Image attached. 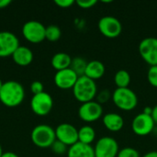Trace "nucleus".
I'll list each match as a JSON object with an SVG mask.
<instances>
[{"mask_svg": "<svg viewBox=\"0 0 157 157\" xmlns=\"http://www.w3.org/2000/svg\"><path fill=\"white\" fill-rule=\"evenodd\" d=\"M25 98V89L23 86L14 80L6 81L0 89V101L8 108L19 106Z\"/></svg>", "mask_w": 157, "mask_h": 157, "instance_id": "nucleus-1", "label": "nucleus"}, {"mask_svg": "<svg viewBox=\"0 0 157 157\" xmlns=\"http://www.w3.org/2000/svg\"><path fill=\"white\" fill-rule=\"evenodd\" d=\"M73 94L75 98L82 104L93 101L98 94V86L96 81L86 75L79 76L73 87Z\"/></svg>", "mask_w": 157, "mask_h": 157, "instance_id": "nucleus-2", "label": "nucleus"}, {"mask_svg": "<svg viewBox=\"0 0 157 157\" xmlns=\"http://www.w3.org/2000/svg\"><path fill=\"white\" fill-rule=\"evenodd\" d=\"M114 105L124 111H131L138 105V97L136 93L129 88H116L111 96Z\"/></svg>", "mask_w": 157, "mask_h": 157, "instance_id": "nucleus-3", "label": "nucleus"}, {"mask_svg": "<svg viewBox=\"0 0 157 157\" xmlns=\"http://www.w3.org/2000/svg\"><path fill=\"white\" fill-rule=\"evenodd\" d=\"M31 141L39 148H50L56 141L55 130L47 124H39L31 132Z\"/></svg>", "mask_w": 157, "mask_h": 157, "instance_id": "nucleus-4", "label": "nucleus"}, {"mask_svg": "<svg viewBox=\"0 0 157 157\" xmlns=\"http://www.w3.org/2000/svg\"><path fill=\"white\" fill-rule=\"evenodd\" d=\"M98 28L99 32L108 39H115L119 37L122 31L121 22L112 16L102 17L98 20Z\"/></svg>", "mask_w": 157, "mask_h": 157, "instance_id": "nucleus-5", "label": "nucleus"}, {"mask_svg": "<svg viewBox=\"0 0 157 157\" xmlns=\"http://www.w3.org/2000/svg\"><path fill=\"white\" fill-rule=\"evenodd\" d=\"M143 60L150 66L157 65V38L147 37L143 39L138 46Z\"/></svg>", "mask_w": 157, "mask_h": 157, "instance_id": "nucleus-6", "label": "nucleus"}, {"mask_svg": "<svg viewBox=\"0 0 157 157\" xmlns=\"http://www.w3.org/2000/svg\"><path fill=\"white\" fill-rule=\"evenodd\" d=\"M119 151L118 142L110 136L101 137L94 146L95 157H117Z\"/></svg>", "mask_w": 157, "mask_h": 157, "instance_id": "nucleus-7", "label": "nucleus"}, {"mask_svg": "<svg viewBox=\"0 0 157 157\" xmlns=\"http://www.w3.org/2000/svg\"><path fill=\"white\" fill-rule=\"evenodd\" d=\"M46 27L40 21L29 20L22 27L23 37L31 43H40L45 40Z\"/></svg>", "mask_w": 157, "mask_h": 157, "instance_id": "nucleus-8", "label": "nucleus"}, {"mask_svg": "<svg viewBox=\"0 0 157 157\" xmlns=\"http://www.w3.org/2000/svg\"><path fill=\"white\" fill-rule=\"evenodd\" d=\"M53 107V100L52 96L47 92H42L38 95H33L30 100V108L33 113L38 116L48 115Z\"/></svg>", "mask_w": 157, "mask_h": 157, "instance_id": "nucleus-9", "label": "nucleus"}, {"mask_svg": "<svg viewBox=\"0 0 157 157\" xmlns=\"http://www.w3.org/2000/svg\"><path fill=\"white\" fill-rule=\"evenodd\" d=\"M78 117L85 122H95L103 117L102 105L95 100L83 103L78 109Z\"/></svg>", "mask_w": 157, "mask_h": 157, "instance_id": "nucleus-10", "label": "nucleus"}, {"mask_svg": "<svg viewBox=\"0 0 157 157\" xmlns=\"http://www.w3.org/2000/svg\"><path fill=\"white\" fill-rule=\"evenodd\" d=\"M155 123L151 115L140 113L136 115L132 121V130L138 136H147L155 129Z\"/></svg>", "mask_w": 157, "mask_h": 157, "instance_id": "nucleus-11", "label": "nucleus"}, {"mask_svg": "<svg viewBox=\"0 0 157 157\" xmlns=\"http://www.w3.org/2000/svg\"><path fill=\"white\" fill-rule=\"evenodd\" d=\"M56 140L62 142L68 147L78 142V130L70 123H61L55 129Z\"/></svg>", "mask_w": 157, "mask_h": 157, "instance_id": "nucleus-12", "label": "nucleus"}, {"mask_svg": "<svg viewBox=\"0 0 157 157\" xmlns=\"http://www.w3.org/2000/svg\"><path fill=\"white\" fill-rule=\"evenodd\" d=\"M19 46V40L14 33L0 31V57L12 56Z\"/></svg>", "mask_w": 157, "mask_h": 157, "instance_id": "nucleus-13", "label": "nucleus"}, {"mask_svg": "<svg viewBox=\"0 0 157 157\" xmlns=\"http://www.w3.org/2000/svg\"><path fill=\"white\" fill-rule=\"evenodd\" d=\"M78 77L79 76L71 68H67L56 72L54 75V84L58 88L63 90L73 89Z\"/></svg>", "mask_w": 157, "mask_h": 157, "instance_id": "nucleus-14", "label": "nucleus"}, {"mask_svg": "<svg viewBox=\"0 0 157 157\" xmlns=\"http://www.w3.org/2000/svg\"><path fill=\"white\" fill-rule=\"evenodd\" d=\"M102 123L108 131L118 132L122 130L124 126V120L121 115L115 112H109L103 115Z\"/></svg>", "mask_w": 157, "mask_h": 157, "instance_id": "nucleus-15", "label": "nucleus"}, {"mask_svg": "<svg viewBox=\"0 0 157 157\" xmlns=\"http://www.w3.org/2000/svg\"><path fill=\"white\" fill-rule=\"evenodd\" d=\"M106 73V66L98 60H92L87 63L85 75L96 81L100 79Z\"/></svg>", "mask_w": 157, "mask_h": 157, "instance_id": "nucleus-16", "label": "nucleus"}, {"mask_svg": "<svg viewBox=\"0 0 157 157\" xmlns=\"http://www.w3.org/2000/svg\"><path fill=\"white\" fill-rule=\"evenodd\" d=\"M67 157H95L94 147L77 142L68 148Z\"/></svg>", "mask_w": 157, "mask_h": 157, "instance_id": "nucleus-17", "label": "nucleus"}, {"mask_svg": "<svg viewBox=\"0 0 157 157\" xmlns=\"http://www.w3.org/2000/svg\"><path fill=\"white\" fill-rule=\"evenodd\" d=\"M12 59L17 65L27 66L33 60V52L26 46H19L13 53Z\"/></svg>", "mask_w": 157, "mask_h": 157, "instance_id": "nucleus-18", "label": "nucleus"}, {"mask_svg": "<svg viewBox=\"0 0 157 157\" xmlns=\"http://www.w3.org/2000/svg\"><path fill=\"white\" fill-rule=\"evenodd\" d=\"M72 59L73 58L68 53L57 52L52 56L51 60V63H52V66L56 71H61V70L70 68L71 63H72Z\"/></svg>", "mask_w": 157, "mask_h": 157, "instance_id": "nucleus-19", "label": "nucleus"}, {"mask_svg": "<svg viewBox=\"0 0 157 157\" xmlns=\"http://www.w3.org/2000/svg\"><path fill=\"white\" fill-rule=\"evenodd\" d=\"M96 139V131L90 125H85L78 130V142L89 144L95 141Z\"/></svg>", "mask_w": 157, "mask_h": 157, "instance_id": "nucleus-20", "label": "nucleus"}, {"mask_svg": "<svg viewBox=\"0 0 157 157\" xmlns=\"http://www.w3.org/2000/svg\"><path fill=\"white\" fill-rule=\"evenodd\" d=\"M131 75L126 70H119L116 72L114 75V83L117 86V88H125L129 87L131 84Z\"/></svg>", "mask_w": 157, "mask_h": 157, "instance_id": "nucleus-21", "label": "nucleus"}, {"mask_svg": "<svg viewBox=\"0 0 157 157\" xmlns=\"http://www.w3.org/2000/svg\"><path fill=\"white\" fill-rule=\"evenodd\" d=\"M87 65V62L82 57H75L72 59V63L70 68L78 75L83 76L85 75L86 68Z\"/></svg>", "mask_w": 157, "mask_h": 157, "instance_id": "nucleus-22", "label": "nucleus"}, {"mask_svg": "<svg viewBox=\"0 0 157 157\" xmlns=\"http://www.w3.org/2000/svg\"><path fill=\"white\" fill-rule=\"evenodd\" d=\"M62 36L61 29L56 25H50L45 29V39L49 41H56Z\"/></svg>", "mask_w": 157, "mask_h": 157, "instance_id": "nucleus-23", "label": "nucleus"}, {"mask_svg": "<svg viewBox=\"0 0 157 157\" xmlns=\"http://www.w3.org/2000/svg\"><path fill=\"white\" fill-rule=\"evenodd\" d=\"M51 148H52V152H53L55 155H64V154H67V151H68V148H69V147H68L67 145H65L64 144H63L62 142L56 140V141L52 144V145Z\"/></svg>", "mask_w": 157, "mask_h": 157, "instance_id": "nucleus-24", "label": "nucleus"}, {"mask_svg": "<svg viewBox=\"0 0 157 157\" xmlns=\"http://www.w3.org/2000/svg\"><path fill=\"white\" fill-rule=\"evenodd\" d=\"M117 157H140V154L136 149L128 146L121 149Z\"/></svg>", "mask_w": 157, "mask_h": 157, "instance_id": "nucleus-25", "label": "nucleus"}, {"mask_svg": "<svg viewBox=\"0 0 157 157\" xmlns=\"http://www.w3.org/2000/svg\"><path fill=\"white\" fill-rule=\"evenodd\" d=\"M147 80L152 86L157 88V65L149 67L147 72Z\"/></svg>", "mask_w": 157, "mask_h": 157, "instance_id": "nucleus-26", "label": "nucleus"}, {"mask_svg": "<svg viewBox=\"0 0 157 157\" xmlns=\"http://www.w3.org/2000/svg\"><path fill=\"white\" fill-rule=\"evenodd\" d=\"M111 96H112V94L109 90H107V89L101 90V91H99L97 94V97H96L97 102H98L100 105L105 104L106 102H108L109 100V98H111Z\"/></svg>", "mask_w": 157, "mask_h": 157, "instance_id": "nucleus-27", "label": "nucleus"}, {"mask_svg": "<svg viewBox=\"0 0 157 157\" xmlns=\"http://www.w3.org/2000/svg\"><path fill=\"white\" fill-rule=\"evenodd\" d=\"M76 5L83 9H89L93 7L98 1L97 0H76Z\"/></svg>", "mask_w": 157, "mask_h": 157, "instance_id": "nucleus-28", "label": "nucleus"}, {"mask_svg": "<svg viewBox=\"0 0 157 157\" xmlns=\"http://www.w3.org/2000/svg\"><path fill=\"white\" fill-rule=\"evenodd\" d=\"M43 88H44L43 84L40 81H34L30 85V90L33 93V95H38L40 93L44 92Z\"/></svg>", "mask_w": 157, "mask_h": 157, "instance_id": "nucleus-29", "label": "nucleus"}, {"mask_svg": "<svg viewBox=\"0 0 157 157\" xmlns=\"http://www.w3.org/2000/svg\"><path fill=\"white\" fill-rule=\"evenodd\" d=\"M55 5H57L59 7L62 8H68L71 6H73L75 4L74 0H55L54 1Z\"/></svg>", "mask_w": 157, "mask_h": 157, "instance_id": "nucleus-30", "label": "nucleus"}, {"mask_svg": "<svg viewBox=\"0 0 157 157\" xmlns=\"http://www.w3.org/2000/svg\"><path fill=\"white\" fill-rule=\"evenodd\" d=\"M155 123L157 124V105H155L154 108H153V110H152V114H151Z\"/></svg>", "mask_w": 157, "mask_h": 157, "instance_id": "nucleus-31", "label": "nucleus"}, {"mask_svg": "<svg viewBox=\"0 0 157 157\" xmlns=\"http://www.w3.org/2000/svg\"><path fill=\"white\" fill-rule=\"evenodd\" d=\"M11 4V0H0V9L8 6Z\"/></svg>", "mask_w": 157, "mask_h": 157, "instance_id": "nucleus-32", "label": "nucleus"}, {"mask_svg": "<svg viewBox=\"0 0 157 157\" xmlns=\"http://www.w3.org/2000/svg\"><path fill=\"white\" fill-rule=\"evenodd\" d=\"M2 157H19L17 154L13 153V152H6V153H3Z\"/></svg>", "mask_w": 157, "mask_h": 157, "instance_id": "nucleus-33", "label": "nucleus"}, {"mask_svg": "<svg viewBox=\"0 0 157 157\" xmlns=\"http://www.w3.org/2000/svg\"><path fill=\"white\" fill-rule=\"evenodd\" d=\"M143 157H157V151H151L144 154Z\"/></svg>", "mask_w": 157, "mask_h": 157, "instance_id": "nucleus-34", "label": "nucleus"}, {"mask_svg": "<svg viewBox=\"0 0 157 157\" xmlns=\"http://www.w3.org/2000/svg\"><path fill=\"white\" fill-rule=\"evenodd\" d=\"M152 110H153V108L146 107V108L144 109L143 113H144V114H147V115H151V114H152Z\"/></svg>", "mask_w": 157, "mask_h": 157, "instance_id": "nucleus-35", "label": "nucleus"}, {"mask_svg": "<svg viewBox=\"0 0 157 157\" xmlns=\"http://www.w3.org/2000/svg\"><path fill=\"white\" fill-rule=\"evenodd\" d=\"M2 155H3V151H2V147L0 145V157H2Z\"/></svg>", "mask_w": 157, "mask_h": 157, "instance_id": "nucleus-36", "label": "nucleus"}, {"mask_svg": "<svg viewBox=\"0 0 157 157\" xmlns=\"http://www.w3.org/2000/svg\"><path fill=\"white\" fill-rule=\"evenodd\" d=\"M3 84H4V83H3L2 80L0 79V89H1V87H2V86H3Z\"/></svg>", "mask_w": 157, "mask_h": 157, "instance_id": "nucleus-37", "label": "nucleus"}]
</instances>
